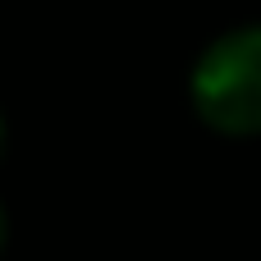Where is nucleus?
I'll return each instance as SVG.
<instances>
[{"mask_svg": "<svg viewBox=\"0 0 261 261\" xmlns=\"http://www.w3.org/2000/svg\"><path fill=\"white\" fill-rule=\"evenodd\" d=\"M193 110L216 133L257 138L261 133V23H243L216 37L188 78Z\"/></svg>", "mask_w": 261, "mask_h": 261, "instance_id": "obj_1", "label": "nucleus"}, {"mask_svg": "<svg viewBox=\"0 0 261 261\" xmlns=\"http://www.w3.org/2000/svg\"><path fill=\"white\" fill-rule=\"evenodd\" d=\"M0 248H5V206H0Z\"/></svg>", "mask_w": 261, "mask_h": 261, "instance_id": "obj_2", "label": "nucleus"}, {"mask_svg": "<svg viewBox=\"0 0 261 261\" xmlns=\"http://www.w3.org/2000/svg\"><path fill=\"white\" fill-rule=\"evenodd\" d=\"M0 156H5V119H0Z\"/></svg>", "mask_w": 261, "mask_h": 261, "instance_id": "obj_3", "label": "nucleus"}]
</instances>
